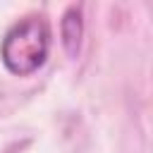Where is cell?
I'll return each instance as SVG.
<instances>
[{
	"label": "cell",
	"mask_w": 153,
	"mask_h": 153,
	"mask_svg": "<svg viewBox=\"0 0 153 153\" xmlns=\"http://www.w3.org/2000/svg\"><path fill=\"white\" fill-rule=\"evenodd\" d=\"M79 38H81V17L76 7H69L65 19H62V43L69 55H76L79 50Z\"/></svg>",
	"instance_id": "2"
},
{
	"label": "cell",
	"mask_w": 153,
	"mask_h": 153,
	"mask_svg": "<svg viewBox=\"0 0 153 153\" xmlns=\"http://www.w3.org/2000/svg\"><path fill=\"white\" fill-rule=\"evenodd\" d=\"M50 50V29L41 14L24 17L14 22L0 43V60L7 72L17 76H29L43 67Z\"/></svg>",
	"instance_id": "1"
}]
</instances>
